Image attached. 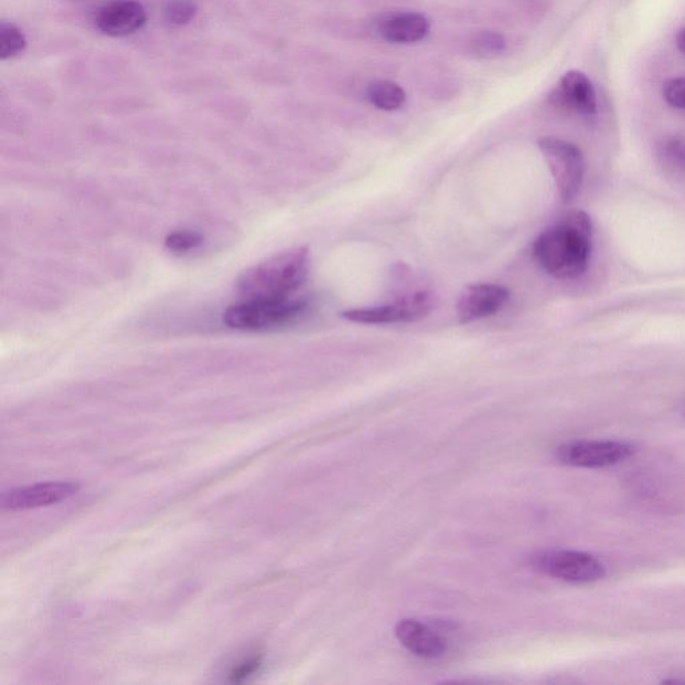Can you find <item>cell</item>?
I'll return each mask as SVG.
<instances>
[{"label":"cell","mask_w":685,"mask_h":685,"mask_svg":"<svg viewBox=\"0 0 685 685\" xmlns=\"http://www.w3.org/2000/svg\"><path fill=\"white\" fill-rule=\"evenodd\" d=\"M593 227L584 212H570L538 236L533 253L550 276L572 280L586 271L591 259Z\"/></svg>","instance_id":"6da1fadb"},{"label":"cell","mask_w":685,"mask_h":685,"mask_svg":"<svg viewBox=\"0 0 685 685\" xmlns=\"http://www.w3.org/2000/svg\"><path fill=\"white\" fill-rule=\"evenodd\" d=\"M308 248H293L255 265L237 281L243 300L288 299L306 283L310 275Z\"/></svg>","instance_id":"7a4b0ae2"},{"label":"cell","mask_w":685,"mask_h":685,"mask_svg":"<svg viewBox=\"0 0 685 685\" xmlns=\"http://www.w3.org/2000/svg\"><path fill=\"white\" fill-rule=\"evenodd\" d=\"M303 299H251L229 307L224 323L239 331H267L288 326L306 314Z\"/></svg>","instance_id":"3957f363"},{"label":"cell","mask_w":685,"mask_h":685,"mask_svg":"<svg viewBox=\"0 0 685 685\" xmlns=\"http://www.w3.org/2000/svg\"><path fill=\"white\" fill-rule=\"evenodd\" d=\"M538 148L544 154L561 200L570 203L580 193L584 181L585 160L581 150L557 137L540 138Z\"/></svg>","instance_id":"277c9868"},{"label":"cell","mask_w":685,"mask_h":685,"mask_svg":"<svg viewBox=\"0 0 685 685\" xmlns=\"http://www.w3.org/2000/svg\"><path fill=\"white\" fill-rule=\"evenodd\" d=\"M532 565L545 576L572 584H591L607 574L600 558L577 550H545L534 554Z\"/></svg>","instance_id":"5b68a950"},{"label":"cell","mask_w":685,"mask_h":685,"mask_svg":"<svg viewBox=\"0 0 685 685\" xmlns=\"http://www.w3.org/2000/svg\"><path fill=\"white\" fill-rule=\"evenodd\" d=\"M635 453L631 443L620 441H572L557 449L562 465L582 469H604L627 461Z\"/></svg>","instance_id":"8992f818"},{"label":"cell","mask_w":685,"mask_h":685,"mask_svg":"<svg viewBox=\"0 0 685 685\" xmlns=\"http://www.w3.org/2000/svg\"><path fill=\"white\" fill-rule=\"evenodd\" d=\"M434 307L430 292H417L397 303L343 312L344 319L360 324L410 323L429 315Z\"/></svg>","instance_id":"52a82bcc"},{"label":"cell","mask_w":685,"mask_h":685,"mask_svg":"<svg viewBox=\"0 0 685 685\" xmlns=\"http://www.w3.org/2000/svg\"><path fill=\"white\" fill-rule=\"evenodd\" d=\"M510 298V291L504 285L471 284L463 289L457 303L459 323L469 324L497 314Z\"/></svg>","instance_id":"ba28073f"},{"label":"cell","mask_w":685,"mask_h":685,"mask_svg":"<svg viewBox=\"0 0 685 685\" xmlns=\"http://www.w3.org/2000/svg\"><path fill=\"white\" fill-rule=\"evenodd\" d=\"M148 21V13L138 0H112L98 10L95 26L102 34L124 38L137 33Z\"/></svg>","instance_id":"9c48e42d"},{"label":"cell","mask_w":685,"mask_h":685,"mask_svg":"<svg viewBox=\"0 0 685 685\" xmlns=\"http://www.w3.org/2000/svg\"><path fill=\"white\" fill-rule=\"evenodd\" d=\"M79 490L74 482H46L33 486L18 487L0 497V505L7 510H27L58 504L73 497Z\"/></svg>","instance_id":"30bf717a"},{"label":"cell","mask_w":685,"mask_h":685,"mask_svg":"<svg viewBox=\"0 0 685 685\" xmlns=\"http://www.w3.org/2000/svg\"><path fill=\"white\" fill-rule=\"evenodd\" d=\"M395 635L407 651L422 659H439L446 653V640L421 621L413 619L399 621L395 627Z\"/></svg>","instance_id":"8fae6325"},{"label":"cell","mask_w":685,"mask_h":685,"mask_svg":"<svg viewBox=\"0 0 685 685\" xmlns=\"http://www.w3.org/2000/svg\"><path fill=\"white\" fill-rule=\"evenodd\" d=\"M562 104L569 109L576 110L577 113L592 116L597 112L596 91L591 79L586 77L581 71H568L561 78L560 93H558Z\"/></svg>","instance_id":"7c38bea8"},{"label":"cell","mask_w":685,"mask_h":685,"mask_svg":"<svg viewBox=\"0 0 685 685\" xmlns=\"http://www.w3.org/2000/svg\"><path fill=\"white\" fill-rule=\"evenodd\" d=\"M430 22L425 15L403 13L393 15L380 23L379 33L384 41L390 43H415L429 34Z\"/></svg>","instance_id":"4fadbf2b"},{"label":"cell","mask_w":685,"mask_h":685,"mask_svg":"<svg viewBox=\"0 0 685 685\" xmlns=\"http://www.w3.org/2000/svg\"><path fill=\"white\" fill-rule=\"evenodd\" d=\"M368 101L371 102L375 108L384 110V112H394V110L401 109L406 102V91L402 86L393 81L372 82L367 90Z\"/></svg>","instance_id":"5bb4252c"},{"label":"cell","mask_w":685,"mask_h":685,"mask_svg":"<svg viewBox=\"0 0 685 685\" xmlns=\"http://www.w3.org/2000/svg\"><path fill=\"white\" fill-rule=\"evenodd\" d=\"M27 39L25 33L13 22L0 23V59L9 61L25 53Z\"/></svg>","instance_id":"9a60e30c"},{"label":"cell","mask_w":685,"mask_h":685,"mask_svg":"<svg viewBox=\"0 0 685 685\" xmlns=\"http://www.w3.org/2000/svg\"><path fill=\"white\" fill-rule=\"evenodd\" d=\"M471 51L479 58H494L506 50V39L497 31H482L471 41Z\"/></svg>","instance_id":"2e32d148"},{"label":"cell","mask_w":685,"mask_h":685,"mask_svg":"<svg viewBox=\"0 0 685 685\" xmlns=\"http://www.w3.org/2000/svg\"><path fill=\"white\" fill-rule=\"evenodd\" d=\"M197 6L190 0H174L165 7L166 21L174 26H186L196 18Z\"/></svg>","instance_id":"e0dca14e"},{"label":"cell","mask_w":685,"mask_h":685,"mask_svg":"<svg viewBox=\"0 0 685 685\" xmlns=\"http://www.w3.org/2000/svg\"><path fill=\"white\" fill-rule=\"evenodd\" d=\"M203 241L204 237L199 232L180 231L170 233L166 237L165 245L169 251L174 253H188L199 248Z\"/></svg>","instance_id":"ac0fdd59"},{"label":"cell","mask_w":685,"mask_h":685,"mask_svg":"<svg viewBox=\"0 0 685 685\" xmlns=\"http://www.w3.org/2000/svg\"><path fill=\"white\" fill-rule=\"evenodd\" d=\"M663 97L672 108L685 110V78L668 79L663 85Z\"/></svg>","instance_id":"d6986e66"},{"label":"cell","mask_w":685,"mask_h":685,"mask_svg":"<svg viewBox=\"0 0 685 685\" xmlns=\"http://www.w3.org/2000/svg\"><path fill=\"white\" fill-rule=\"evenodd\" d=\"M661 156H663L665 164L685 172V141L673 138V140L665 142Z\"/></svg>","instance_id":"ffe728a7"},{"label":"cell","mask_w":685,"mask_h":685,"mask_svg":"<svg viewBox=\"0 0 685 685\" xmlns=\"http://www.w3.org/2000/svg\"><path fill=\"white\" fill-rule=\"evenodd\" d=\"M260 665L261 657L255 656L252 657V659L244 661L243 664L237 665V667L233 669V671L231 672V680L236 681V683H239V681L247 679V677L257 672V669L260 668Z\"/></svg>","instance_id":"44dd1931"},{"label":"cell","mask_w":685,"mask_h":685,"mask_svg":"<svg viewBox=\"0 0 685 685\" xmlns=\"http://www.w3.org/2000/svg\"><path fill=\"white\" fill-rule=\"evenodd\" d=\"M676 45L679 47L681 53L685 54V29L681 30L680 33L677 34Z\"/></svg>","instance_id":"7402d4cb"}]
</instances>
